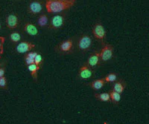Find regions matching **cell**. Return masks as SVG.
<instances>
[{"mask_svg":"<svg viewBox=\"0 0 149 124\" xmlns=\"http://www.w3.org/2000/svg\"><path fill=\"white\" fill-rule=\"evenodd\" d=\"M9 38H10V42L13 43H20L21 40V34L17 31H14V32L10 33L9 35Z\"/></svg>","mask_w":149,"mask_h":124,"instance_id":"obj_20","label":"cell"},{"mask_svg":"<svg viewBox=\"0 0 149 124\" xmlns=\"http://www.w3.org/2000/svg\"><path fill=\"white\" fill-rule=\"evenodd\" d=\"M95 98L101 102H110V98L109 93L107 92H102V93H95L94 94Z\"/></svg>","mask_w":149,"mask_h":124,"instance_id":"obj_18","label":"cell"},{"mask_svg":"<svg viewBox=\"0 0 149 124\" xmlns=\"http://www.w3.org/2000/svg\"><path fill=\"white\" fill-rule=\"evenodd\" d=\"M5 67H0V78L2 76H5Z\"/></svg>","mask_w":149,"mask_h":124,"instance_id":"obj_25","label":"cell"},{"mask_svg":"<svg viewBox=\"0 0 149 124\" xmlns=\"http://www.w3.org/2000/svg\"><path fill=\"white\" fill-rule=\"evenodd\" d=\"M101 63H102V61H101V58L100 56H99V52L98 51H95L90 55V56L87 59L86 64L90 68L93 69V68H95L98 66H99Z\"/></svg>","mask_w":149,"mask_h":124,"instance_id":"obj_8","label":"cell"},{"mask_svg":"<svg viewBox=\"0 0 149 124\" xmlns=\"http://www.w3.org/2000/svg\"><path fill=\"white\" fill-rule=\"evenodd\" d=\"M2 28V25H1V22H0V30Z\"/></svg>","mask_w":149,"mask_h":124,"instance_id":"obj_26","label":"cell"},{"mask_svg":"<svg viewBox=\"0 0 149 124\" xmlns=\"http://www.w3.org/2000/svg\"><path fill=\"white\" fill-rule=\"evenodd\" d=\"M8 86V81L7 78L5 76H2L0 78V88H7Z\"/></svg>","mask_w":149,"mask_h":124,"instance_id":"obj_23","label":"cell"},{"mask_svg":"<svg viewBox=\"0 0 149 124\" xmlns=\"http://www.w3.org/2000/svg\"><path fill=\"white\" fill-rule=\"evenodd\" d=\"M5 37H0V54H2L4 51V43H5Z\"/></svg>","mask_w":149,"mask_h":124,"instance_id":"obj_24","label":"cell"},{"mask_svg":"<svg viewBox=\"0 0 149 124\" xmlns=\"http://www.w3.org/2000/svg\"><path fill=\"white\" fill-rule=\"evenodd\" d=\"M105 84H106V83H105L104 78H101L93 80V81H92L91 83L88 84V85H90L93 90L98 91L100 90L101 88H103L105 85Z\"/></svg>","mask_w":149,"mask_h":124,"instance_id":"obj_14","label":"cell"},{"mask_svg":"<svg viewBox=\"0 0 149 124\" xmlns=\"http://www.w3.org/2000/svg\"><path fill=\"white\" fill-rule=\"evenodd\" d=\"M23 31L31 37H37L39 34V30L32 22H27L23 26Z\"/></svg>","mask_w":149,"mask_h":124,"instance_id":"obj_12","label":"cell"},{"mask_svg":"<svg viewBox=\"0 0 149 124\" xmlns=\"http://www.w3.org/2000/svg\"><path fill=\"white\" fill-rule=\"evenodd\" d=\"M49 17L46 14H42L37 18V25L40 28H46L49 26Z\"/></svg>","mask_w":149,"mask_h":124,"instance_id":"obj_15","label":"cell"},{"mask_svg":"<svg viewBox=\"0 0 149 124\" xmlns=\"http://www.w3.org/2000/svg\"><path fill=\"white\" fill-rule=\"evenodd\" d=\"M0 59H1V55H0Z\"/></svg>","mask_w":149,"mask_h":124,"instance_id":"obj_28","label":"cell"},{"mask_svg":"<svg viewBox=\"0 0 149 124\" xmlns=\"http://www.w3.org/2000/svg\"><path fill=\"white\" fill-rule=\"evenodd\" d=\"M36 47L35 44L28 41H23L20 42L16 45V51L18 54H27V53L31 51Z\"/></svg>","mask_w":149,"mask_h":124,"instance_id":"obj_7","label":"cell"},{"mask_svg":"<svg viewBox=\"0 0 149 124\" xmlns=\"http://www.w3.org/2000/svg\"><path fill=\"white\" fill-rule=\"evenodd\" d=\"M42 63H43V57H42V56L41 54H37L35 59H34V64H36L40 68H41L42 65Z\"/></svg>","mask_w":149,"mask_h":124,"instance_id":"obj_22","label":"cell"},{"mask_svg":"<svg viewBox=\"0 0 149 124\" xmlns=\"http://www.w3.org/2000/svg\"><path fill=\"white\" fill-rule=\"evenodd\" d=\"M93 45V39L88 34H82L77 41V47L81 51H87Z\"/></svg>","mask_w":149,"mask_h":124,"instance_id":"obj_4","label":"cell"},{"mask_svg":"<svg viewBox=\"0 0 149 124\" xmlns=\"http://www.w3.org/2000/svg\"><path fill=\"white\" fill-rule=\"evenodd\" d=\"M99 52V56L102 62H107L110 60L113 56L114 48L110 44H104Z\"/></svg>","mask_w":149,"mask_h":124,"instance_id":"obj_5","label":"cell"},{"mask_svg":"<svg viewBox=\"0 0 149 124\" xmlns=\"http://www.w3.org/2000/svg\"><path fill=\"white\" fill-rule=\"evenodd\" d=\"M126 88V83L123 80H116L112 86V90L119 94H122Z\"/></svg>","mask_w":149,"mask_h":124,"instance_id":"obj_13","label":"cell"},{"mask_svg":"<svg viewBox=\"0 0 149 124\" xmlns=\"http://www.w3.org/2000/svg\"><path fill=\"white\" fill-rule=\"evenodd\" d=\"M105 83H115L117 80V74L116 73H110L104 77Z\"/></svg>","mask_w":149,"mask_h":124,"instance_id":"obj_21","label":"cell"},{"mask_svg":"<svg viewBox=\"0 0 149 124\" xmlns=\"http://www.w3.org/2000/svg\"><path fill=\"white\" fill-rule=\"evenodd\" d=\"M109 95H110V102L113 103L117 104L120 102L121 100V94L114 91L111 90L109 92Z\"/></svg>","mask_w":149,"mask_h":124,"instance_id":"obj_19","label":"cell"},{"mask_svg":"<svg viewBox=\"0 0 149 124\" xmlns=\"http://www.w3.org/2000/svg\"><path fill=\"white\" fill-rule=\"evenodd\" d=\"M45 7L48 13L50 14H62L63 11L73 7L75 0H47L45 2Z\"/></svg>","mask_w":149,"mask_h":124,"instance_id":"obj_1","label":"cell"},{"mask_svg":"<svg viewBox=\"0 0 149 124\" xmlns=\"http://www.w3.org/2000/svg\"><path fill=\"white\" fill-rule=\"evenodd\" d=\"M41 68H40L38 65H37L36 64H31L28 65V70L29 72H30L31 75L32 76V78L34 79V80L37 81V75H38V72Z\"/></svg>","mask_w":149,"mask_h":124,"instance_id":"obj_16","label":"cell"},{"mask_svg":"<svg viewBox=\"0 0 149 124\" xmlns=\"http://www.w3.org/2000/svg\"><path fill=\"white\" fill-rule=\"evenodd\" d=\"M92 33L95 39L101 42H104L106 38V34H107L104 27L100 22H97L94 25L92 29Z\"/></svg>","mask_w":149,"mask_h":124,"instance_id":"obj_6","label":"cell"},{"mask_svg":"<svg viewBox=\"0 0 149 124\" xmlns=\"http://www.w3.org/2000/svg\"><path fill=\"white\" fill-rule=\"evenodd\" d=\"M66 14H58L52 17L49 24V28L50 30H58L61 28L65 24Z\"/></svg>","mask_w":149,"mask_h":124,"instance_id":"obj_3","label":"cell"},{"mask_svg":"<svg viewBox=\"0 0 149 124\" xmlns=\"http://www.w3.org/2000/svg\"><path fill=\"white\" fill-rule=\"evenodd\" d=\"M93 74V71L91 68L85 63L80 67L78 71V77L81 80H88L91 78Z\"/></svg>","mask_w":149,"mask_h":124,"instance_id":"obj_10","label":"cell"},{"mask_svg":"<svg viewBox=\"0 0 149 124\" xmlns=\"http://www.w3.org/2000/svg\"><path fill=\"white\" fill-rule=\"evenodd\" d=\"M6 25L9 29H15L18 27L19 24V20L18 16L14 14H10L8 15L6 17Z\"/></svg>","mask_w":149,"mask_h":124,"instance_id":"obj_11","label":"cell"},{"mask_svg":"<svg viewBox=\"0 0 149 124\" xmlns=\"http://www.w3.org/2000/svg\"><path fill=\"white\" fill-rule=\"evenodd\" d=\"M38 54L36 51H30V52L27 53L25 55V63L28 65L34 63V59H35L36 56Z\"/></svg>","mask_w":149,"mask_h":124,"instance_id":"obj_17","label":"cell"},{"mask_svg":"<svg viewBox=\"0 0 149 124\" xmlns=\"http://www.w3.org/2000/svg\"><path fill=\"white\" fill-rule=\"evenodd\" d=\"M42 2L41 1H32L29 4L27 10L29 14L37 15L42 11Z\"/></svg>","mask_w":149,"mask_h":124,"instance_id":"obj_9","label":"cell"},{"mask_svg":"<svg viewBox=\"0 0 149 124\" xmlns=\"http://www.w3.org/2000/svg\"><path fill=\"white\" fill-rule=\"evenodd\" d=\"M2 64H3V63H1V62H0V67L2 66Z\"/></svg>","mask_w":149,"mask_h":124,"instance_id":"obj_27","label":"cell"},{"mask_svg":"<svg viewBox=\"0 0 149 124\" xmlns=\"http://www.w3.org/2000/svg\"><path fill=\"white\" fill-rule=\"evenodd\" d=\"M74 38H69L58 43L54 47V51L60 54H70L74 51Z\"/></svg>","mask_w":149,"mask_h":124,"instance_id":"obj_2","label":"cell"}]
</instances>
